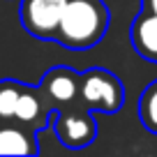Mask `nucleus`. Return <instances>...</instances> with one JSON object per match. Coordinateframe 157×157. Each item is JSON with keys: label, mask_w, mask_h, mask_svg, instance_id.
I'll return each mask as SVG.
<instances>
[{"label": "nucleus", "mask_w": 157, "mask_h": 157, "mask_svg": "<svg viewBox=\"0 0 157 157\" xmlns=\"http://www.w3.org/2000/svg\"><path fill=\"white\" fill-rule=\"evenodd\" d=\"M111 23L104 0H67L53 42L69 51H88L102 42Z\"/></svg>", "instance_id": "obj_1"}, {"label": "nucleus", "mask_w": 157, "mask_h": 157, "mask_svg": "<svg viewBox=\"0 0 157 157\" xmlns=\"http://www.w3.org/2000/svg\"><path fill=\"white\" fill-rule=\"evenodd\" d=\"M81 106L88 111L99 113H116L125 104V86L113 72L104 67H90L81 72L78 83V99Z\"/></svg>", "instance_id": "obj_2"}, {"label": "nucleus", "mask_w": 157, "mask_h": 157, "mask_svg": "<svg viewBox=\"0 0 157 157\" xmlns=\"http://www.w3.org/2000/svg\"><path fill=\"white\" fill-rule=\"evenodd\" d=\"M51 127H53L58 141L72 150H81L97 139V123L93 118V111H88L78 102L60 106L56 111Z\"/></svg>", "instance_id": "obj_3"}, {"label": "nucleus", "mask_w": 157, "mask_h": 157, "mask_svg": "<svg viewBox=\"0 0 157 157\" xmlns=\"http://www.w3.org/2000/svg\"><path fill=\"white\" fill-rule=\"evenodd\" d=\"M67 0H21L19 16L25 33L44 42H53Z\"/></svg>", "instance_id": "obj_4"}, {"label": "nucleus", "mask_w": 157, "mask_h": 157, "mask_svg": "<svg viewBox=\"0 0 157 157\" xmlns=\"http://www.w3.org/2000/svg\"><path fill=\"white\" fill-rule=\"evenodd\" d=\"M78 83H81V74L74 72L69 67L56 65L49 72H44L42 81H39V90L49 102L53 111H58L65 104H72L78 99Z\"/></svg>", "instance_id": "obj_5"}, {"label": "nucleus", "mask_w": 157, "mask_h": 157, "mask_svg": "<svg viewBox=\"0 0 157 157\" xmlns=\"http://www.w3.org/2000/svg\"><path fill=\"white\" fill-rule=\"evenodd\" d=\"M56 111L49 106V102L44 99L39 86H28L23 83L21 88V95L16 99V109H14V118L12 120H19V123L28 125L35 132H42L49 125H53Z\"/></svg>", "instance_id": "obj_6"}, {"label": "nucleus", "mask_w": 157, "mask_h": 157, "mask_svg": "<svg viewBox=\"0 0 157 157\" xmlns=\"http://www.w3.org/2000/svg\"><path fill=\"white\" fill-rule=\"evenodd\" d=\"M0 155H39L37 132L19 120H0Z\"/></svg>", "instance_id": "obj_7"}, {"label": "nucleus", "mask_w": 157, "mask_h": 157, "mask_svg": "<svg viewBox=\"0 0 157 157\" xmlns=\"http://www.w3.org/2000/svg\"><path fill=\"white\" fill-rule=\"evenodd\" d=\"M132 46L141 58L157 63V14L141 10L129 28Z\"/></svg>", "instance_id": "obj_8"}, {"label": "nucleus", "mask_w": 157, "mask_h": 157, "mask_svg": "<svg viewBox=\"0 0 157 157\" xmlns=\"http://www.w3.org/2000/svg\"><path fill=\"white\" fill-rule=\"evenodd\" d=\"M139 118L148 132L157 134V78L139 97Z\"/></svg>", "instance_id": "obj_9"}, {"label": "nucleus", "mask_w": 157, "mask_h": 157, "mask_svg": "<svg viewBox=\"0 0 157 157\" xmlns=\"http://www.w3.org/2000/svg\"><path fill=\"white\" fill-rule=\"evenodd\" d=\"M23 81L16 78H0V120H12L16 109V99L21 95Z\"/></svg>", "instance_id": "obj_10"}, {"label": "nucleus", "mask_w": 157, "mask_h": 157, "mask_svg": "<svg viewBox=\"0 0 157 157\" xmlns=\"http://www.w3.org/2000/svg\"><path fill=\"white\" fill-rule=\"evenodd\" d=\"M141 7L146 12H152V14H157V0H141Z\"/></svg>", "instance_id": "obj_11"}]
</instances>
